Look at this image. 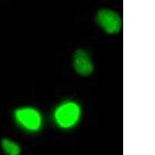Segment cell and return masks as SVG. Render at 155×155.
Instances as JSON below:
<instances>
[{"label":"cell","instance_id":"cell-1","mask_svg":"<svg viewBox=\"0 0 155 155\" xmlns=\"http://www.w3.org/2000/svg\"><path fill=\"white\" fill-rule=\"evenodd\" d=\"M81 116V106L74 100H66L61 102L53 113V120L55 124L62 130L74 128L79 123Z\"/></svg>","mask_w":155,"mask_h":155},{"label":"cell","instance_id":"cell-2","mask_svg":"<svg viewBox=\"0 0 155 155\" xmlns=\"http://www.w3.org/2000/svg\"><path fill=\"white\" fill-rule=\"evenodd\" d=\"M14 120L20 128L29 133L38 132L43 127V116L32 106L19 107L14 111Z\"/></svg>","mask_w":155,"mask_h":155},{"label":"cell","instance_id":"cell-3","mask_svg":"<svg viewBox=\"0 0 155 155\" xmlns=\"http://www.w3.org/2000/svg\"><path fill=\"white\" fill-rule=\"evenodd\" d=\"M95 21L105 33L110 35L119 34L123 27L121 16L113 9H99L95 16Z\"/></svg>","mask_w":155,"mask_h":155},{"label":"cell","instance_id":"cell-4","mask_svg":"<svg viewBox=\"0 0 155 155\" xmlns=\"http://www.w3.org/2000/svg\"><path fill=\"white\" fill-rule=\"evenodd\" d=\"M72 66L74 71L82 77H88L94 71V63L85 50L77 49L73 54Z\"/></svg>","mask_w":155,"mask_h":155},{"label":"cell","instance_id":"cell-5","mask_svg":"<svg viewBox=\"0 0 155 155\" xmlns=\"http://www.w3.org/2000/svg\"><path fill=\"white\" fill-rule=\"evenodd\" d=\"M1 148L5 155H21L22 147L20 144L10 138L2 140Z\"/></svg>","mask_w":155,"mask_h":155}]
</instances>
